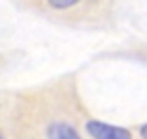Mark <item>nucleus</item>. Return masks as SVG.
<instances>
[{"label": "nucleus", "mask_w": 147, "mask_h": 139, "mask_svg": "<svg viewBox=\"0 0 147 139\" xmlns=\"http://www.w3.org/2000/svg\"><path fill=\"white\" fill-rule=\"evenodd\" d=\"M87 130L93 139H130V133L125 128L108 126V124H102V122H89Z\"/></svg>", "instance_id": "f257e3e1"}, {"label": "nucleus", "mask_w": 147, "mask_h": 139, "mask_svg": "<svg viewBox=\"0 0 147 139\" xmlns=\"http://www.w3.org/2000/svg\"><path fill=\"white\" fill-rule=\"evenodd\" d=\"M48 139H80V137L67 124H52L48 128Z\"/></svg>", "instance_id": "f03ea898"}, {"label": "nucleus", "mask_w": 147, "mask_h": 139, "mask_svg": "<svg viewBox=\"0 0 147 139\" xmlns=\"http://www.w3.org/2000/svg\"><path fill=\"white\" fill-rule=\"evenodd\" d=\"M52 7H56V9H67V7H71V5H76L78 0H48Z\"/></svg>", "instance_id": "7ed1b4c3"}, {"label": "nucleus", "mask_w": 147, "mask_h": 139, "mask_svg": "<svg viewBox=\"0 0 147 139\" xmlns=\"http://www.w3.org/2000/svg\"><path fill=\"white\" fill-rule=\"evenodd\" d=\"M141 135H143V137L147 139V124H145V126H143V128H141Z\"/></svg>", "instance_id": "20e7f679"}, {"label": "nucleus", "mask_w": 147, "mask_h": 139, "mask_svg": "<svg viewBox=\"0 0 147 139\" xmlns=\"http://www.w3.org/2000/svg\"><path fill=\"white\" fill-rule=\"evenodd\" d=\"M0 139H2V137H0Z\"/></svg>", "instance_id": "39448f33"}]
</instances>
